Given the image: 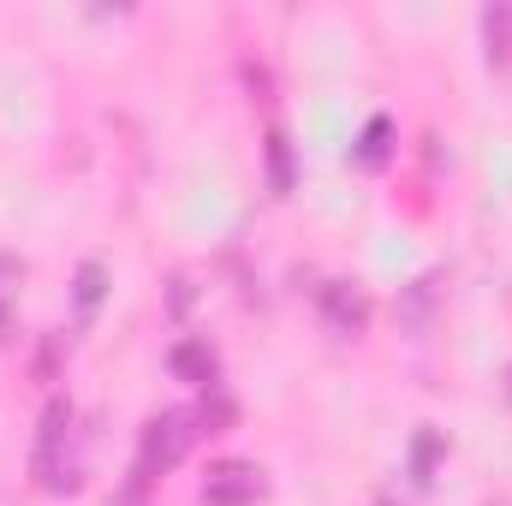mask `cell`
Masks as SVG:
<instances>
[{
	"label": "cell",
	"instance_id": "cell-1",
	"mask_svg": "<svg viewBox=\"0 0 512 506\" xmlns=\"http://www.w3.org/2000/svg\"><path fill=\"white\" fill-rule=\"evenodd\" d=\"M203 429H197V411H155L149 423H143V441H137V483H149V477H161V471H173L185 453H191V441H197Z\"/></svg>",
	"mask_w": 512,
	"mask_h": 506
},
{
	"label": "cell",
	"instance_id": "cell-2",
	"mask_svg": "<svg viewBox=\"0 0 512 506\" xmlns=\"http://www.w3.org/2000/svg\"><path fill=\"white\" fill-rule=\"evenodd\" d=\"M262 495V471L251 459H221L203 477V506H251Z\"/></svg>",
	"mask_w": 512,
	"mask_h": 506
},
{
	"label": "cell",
	"instance_id": "cell-3",
	"mask_svg": "<svg viewBox=\"0 0 512 506\" xmlns=\"http://www.w3.org/2000/svg\"><path fill=\"white\" fill-rule=\"evenodd\" d=\"M167 370L179 381H191V387H209V393H215V381H221V364H215V352H209L203 340H173Z\"/></svg>",
	"mask_w": 512,
	"mask_h": 506
},
{
	"label": "cell",
	"instance_id": "cell-4",
	"mask_svg": "<svg viewBox=\"0 0 512 506\" xmlns=\"http://www.w3.org/2000/svg\"><path fill=\"white\" fill-rule=\"evenodd\" d=\"M66 423H72V399H48V411H42V441H36V471H42V483H54V471H60V441H66Z\"/></svg>",
	"mask_w": 512,
	"mask_h": 506
},
{
	"label": "cell",
	"instance_id": "cell-5",
	"mask_svg": "<svg viewBox=\"0 0 512 506\" xmlns=\"http://www.w3.org/2000/svg\"><path fill=\"white\" fill-rule=\"evenodd\" d=\"M322 310H328V322H334L340 334H364V322H370L364 292H352V286H340V280L322 286Z\"/></svg>",
	"mask_w": 512,
	"mask_h": 506
},
{
	"label": "cell",
	"instance_id": "cell-6",
	"mask_svg": "<svg viewBox=\"0 0 512 506\" xmlns=\"http://www.w3.org/2000/svg\"><path fill=\"white\" fill-rule=\"evenodd\" d=\"M483 36H489V60L507 66L512 60V6H489L483 12Z\"/></svg>",
	"mask_w": 512,
	"mask_h": 506
},
{
	"label": "cell",
	"instance_id": "cell-7",
	"mask_svg": "<svg viewBox=\"0 0 512 506\" xmlns=\"http://www.w3.org/2000/svg\"><path fill=\"white\" fill-rule=\"evenodd\" d=\"M268 185L286 197L292 191V137L286 131H268Z\"/></svg>",
	"mask_w": 512,
	"mask_h": 506
},
{
	"label": "cell",
	"instance_id": "cell-8",
	"mask_svg": "<svg viewBox=\"0 0 512 506\" xmlns=\"http://www.w3.org/2000/svg\"><path fill=\"white\" fill-rule=\"evenodd\" d=\"M387 137H393V120L376 114V120L364 126V143H358V167H382L387 161Z\"/></svg>",
	"mask_w": 512,
	"mask_h": 506
},
{
	"label": "cell",
	"instance_id": "cell-9",
	"mask_svg": "<svg viewBox=\"0 0 512 506\" xmlns=\"http://www.w3.org/2000/svg\"><path fill=\"white\" fill-rule=\"evenodd\" d=\"M96 298H102V262H84V268H78V304L90 310Z\"/></svg>",
	"mask_w": 512,
	"mask_h": 506
},
{
	"label": "cell",
	"instance_id": "cell-10",
	"mask_svg": "<svg viewBox=\"0 0 512 506\" xmlns=\"http://www.w3.org/2000/svg\"><path fill=\"white\" fill-rule=\"evenodd\" d=\"M0 322H6V310H0Z\"/></svg>",
	"mask_w": 512,
	"mask_h": 506
}]
</instances>
